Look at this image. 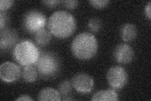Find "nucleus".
I'll return each instance as SVG.
<instances>
[{"label": "nucleus", "instance_id": "39448f33", "mask_svg": "<svg viewBox=\"0 0 151 101\" xmlns=\"http://www.w3.org/2000/svg\"><path fill=\"white\" fill-rule=\"evenodd\" d=\"M47 23V18L44 14L39 11H28L23 17L22 25L24 29L29 33H35L44 28Z\"/></svg>", "mask_w": 151, "mask_h": 101}, {"label": "nucleus", "instance_id": "9d476101", "mask_svg": "<svg viewBox=\"0 0 151 101\" xmlns=\"http://www.w3.org/2000/svg\"><path fill=\"white\" fill-rule=\"evenodd\" d=\"M17 31L12 28H5L1 31L0 33V47L2 50H8L15 47L18 41Z\"/></svg>", "mask_w": 151, "mask_h": 101}, {"label": "nucleus", "instance_id": "0eeeda50", "mask_svg": "<svg viewBox=\"0 0 151 101\" xmlns=\"http://www.w3.org/2000/svg\"><path fill=\"white\" fill-rule=\"evenodd\" d=\"M74 89L78 93L89 94L94 88V80L87 73H79L76 74L71 81Z\"/></svg>", "mask_w": 151, "mask_h": 101}, {"label": "nucleus", "instance_id": "f8f14e48", "mask_svg": "<svg viewBox=\"0 0 151 101\" xmlns=\"http://www.w3.org/2000/svg\"><path fill=\"white\" fill-rule=\"evenodd\" d=\"M118 100H119V96L116 91L111 89L99 90L93 95L91 98V100L93 101H115Z\"/></svg>", "mask_w": 151, "mask_h": 101}, {"label": "nucleus", "instance_id": "b1692460", "mask_svg": "<svg viewBox=\"0 0 151 101\" xmlns=\"http://www.w3.org/2000/svg\"><path fill=\"white\" fill-rule=\"evenodd\" d=\"M17 100L20 101V100H25V101H33L34 99L30 97V96L28 95H22L19 96V97L17 99Z\"/></svg>", "mask_w": 151, "mask_h": 101}, {"label": "nucleus", "instance_id": "f3484780", "mask_svg": "<svg viewBox=\"0 0 151 101\" xmlns=\"http://www.w3.org/2000/svg\"><path fill=\"white\" fill-rule=\"evenodd\" d=\"M102 27V22L100 18H93L88 22V28L92 32H98L101 30Z\"/></svg>", "mask_w": 151, "mask_h": 101}, {"label": "nucleus", "instance_id": "4be33fe9", "mask_svg": "<svg viewBox=\"0 0 151 101\" xmlns=\"http://www.w3.org/2000/svg\"><path fill=\"white\" fill-rule=\"evenodd\" d=\"M145 14L146 17H147V18L150 20L151 18V2L149 1L145 7Z\"/></svg>", "mask_w": 151, "mask_h": 101}, {"label": "nucleus", "instance_id": "ddd939ff", "mask_svg": "<svg viewBox=\"0 0 151 101\" xmlns=\"http://www.w3.org/2000/svg\"><path fill=\"white\" fill-rule=\"evenodd\" d=\"M38 100L59 101L61 97L58 90L51 87H45L40 91L38 95Z\"/></svg>", "mask_w": 151, "mask_h": 101}, {"label": "nucleus", "instance_id": "f257e3e1", "mask_svg": "<svg viewBox=\"0 0 151 101\" xmlns=\"http://www.w3.org/2000/svg\"><path fill=\"white\" fill-rule=\"evenodd\" d=\"M47 27L51 34L59 39H65L73 34L77 23L72 14L66 11H56L49 17Z\"/></svg>", "mask_w": 151, "mask_h": 101}, {"label": "nucleus", "instance_id": "1a4fd4ad", "mask_svg": "<svg viewBox=\"0 0 151 101\" xmlns=\"http://www.w3.org/2000/svg\"><path fill=\"white\" fill-rule=\"evenodd\" d=\"M113 56L119 63L128 64L134 60V51L130 46L122 43L115 47Z\"/></svg>", "mask_w": 151, "mask_h": 101}, {"label": "nucleus", "instance_id": "5701e85b", "mask_svg": "<svg viewBox=\"0 0 151 101\" xmlns=\"http://www.w3.org/2000/svg\"><path fill=\"white\" fill-rule=\"evenodd\" d=\"M42 3L47 7H52L56 6L58 4L61 3V1H58V0H54V1H42Z\"/></svg>", "mask_w": 151, "mask_h": 101}, {"label": "nucleus", "instance_id": "7ed1b4c3", "mask_svg": "<svg viewBox=\"0 0 151 101\" xmlns=\"http://www.w3.org/2000/svg\"><path fill=\"white\" fill-rule=\"evenodd\" d=\"M35 65L38 73L45 78L54 77L59 73L61 66L58 56L49 51L40 52Z\"/></svg>", "mask_w": 151, "mask_h": 101}, {"label": "nucleus", "instance_id": "9b49d317", "mask_svg": "<svg viewBox=\"0 0 151 101\" xmlns=\"http://www.w3.org/2000/svg\"><path fill=\"white\" fill-rule=\"evenodd\" d=\"M137 36V28L134 24L125 23L120 29V36L122 40L126 42L133 41Z\"/></svg>", "mask_w": 151, "mask_h": 101}, {"label": "nucleus", "instance_id": "dca6fc26", "mask_svg": "<svg viewBox=\"0 0 151 101\" xmlns=\"http://www.w3.org/2000/svg\"><path fill=\"white\" fill-rule=\"evenodd\" d=\"M73 85L69 80H63L59 84L58 91L61 96L64 97L63 100L70 98V94L72 92Z\"/></svg>", "mask_w": 151, "mask_h": 101}, {"label": "nucleus", "instance_id": "2eb2a0df", "mask_svg": "<svg viewBox=\"0 0 151 101\" xmlns=\"http://www.w3.org/2000/svg\"><path fill=\"white\" fill-rule=\"evenodd\" d=\"M22 77L27 83H33L38 77V71L35 67L32 65L25 66L22 71Z\"/></svg>", "mask_w": 151, "mask_h": 101}, {"label": "nucleus", "instance_id": "423d86ee", "mask_svg": "<svg viewBox=\"0 0 151 101\" xmlns=\"http://www.w3.org/2000/svg\"><path fill=\"white\" fill-rule=\"evenodd\" d=\"M106 78L109 85L113 89L119 90L124 88L128 81L127 71L120 66H112L108 70Z\"/></svg>", "mask_w": 151, "mask_h": 101}, {"label": "nucleus", "instance_id": "412c9836", "mask_svg": "<svg viewBox=\"0 0 151 101\" xmlns=\"http://www.w3.org/2000/svg\"><path fill=\"white\" fill-rule=\"evenodd\" d=\"M63 5L68 9H73L78 6L79 2L78 1H61Z\"/></svg>", "mask_w": 151, "mask_h": 101}, {"label": "nucleus", "instance_id": "4468645a", "mask_svg": "<svg viewBox=\"0 0 151 101\" xmlns=\"http://www.w3.org/2000/svg\"><path fill=\"white\" fill-rule=\"evenodd\" d=\"M51 39V33L49 31H47L45 28L37 32L34 36L35 42L40 46H45L49 44Z\"/></svg>", "mask_w": 151, "mask_h": 101}, {"label": "nucleus", "instance_id": "aec40b11", "mask_svg": "<svg viewBox=\"0 0 151 101\" xmlns=\"http://www.w3.org/2000/svg\"><path fill=\"white\" fill-rule=\"evenodd\" d=\"M8 22V16L4 12H0V29L3 30L5 28Z\"/></svg>", "mask_w": 151, "mask_h": 101}, {"label": "nucleus", "instance_id": "20e7f679", "mask_svg": "<svg viewBox=\"0 0 151 101\" xmlns=\"http://www.w3.org/2000/svg\"><path fill=\"white\" fill-rule=\"evenodd\" d=\"M37 47L29 40H23L15 46L13 51L14 59L22 66H25L35 64L39 56Z\"/></svg>", "mask_w": 151, "mask_h": 101}, {"label": "nucleus", "instance_id": "6e6552de", "mask_svg": "<svg viewBox=\"0 0 151 101\" xmlns=\"http://www.w3.org/2000/svg\"><path fill=\"white\" fill-rule=\"evenodd\" d=\"M21 69L14 62L6 61L0 66V78L4 82H15L20 77Z\"/></svg>", "mask_w": 151, "mask_h": 101}, {"label": "nucleus", "instance_id": "f03ea898", "mask_svg": "<svg viewBox=\"0 0 151 101\" xmlns=\"http://www.w3.org/2000/svg\"><path fill=\"white\" fill-rule=\"evenodd\" d=\"M98 43L96 38L89 32L80 33L76 36L71 44L73 55L80 60H90L97 53Z\"/></svg>", "mask_w": 151, "mask_h": 101}, {"label": "nucleus", "instance_id": "6ab92c4d", "mask_svg": "<svg viewBox=\"0 0 151 101\" xmlns=\"http://www.w3.org/2000/svg\"><path fill=\"white\" fill-rule=\"evenodd\" d=\"M14 3L12 0H1L0 1V10L1 12H4L6 9L11 8Z\"/></svg>", "mask_w": 151, "mask_h": 101}, {"label": "nucleus", "instance_id": "a211bd4d", "mask_svg": "<svg viewBox=\"0 0 151 101\" xmlns=\"http://www.w3.org/2000/svg\"><path fill=\"white\" fill-rule=\"evenodd\" d=\"M89 3L94 8L101 9L107 7L110 1H108V0H91V1H89Z\"/></svg>", "mask_w": 151, "mask_h": 101}]
</instances>
